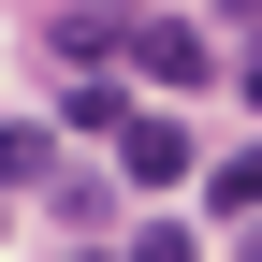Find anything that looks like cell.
I'll list each match as a JSON object with an SVG mask.
<instances>
[{"label": "cell", "instance_id": "obj_1", "mask_svg": "<svg viewBox=\"0 0 262 262\" xmlns=\"http://www.w3.org/2000/svg\"><path fill=\"white\" fill-rule=\"evenodd\" d=\"M131 73L146 88H204V29L189 15H131Z\"/></svg>", "mask_w": 262, "mask_h": 262}, {"label": "cell", "instance_id": "obj_6", "mask_svg": "<svg viewBox=\"0 0 262 262\" xmlns=\"http://www.w3.org/2000/svg\"><path fill=\"white\" fill-rule=\"evenodd\" d=\"M233 262H262V233H248V248H233Z\"/></svg>", "mask_w": 262, "mask_h": 262}, {"label": "cell", "instance_id": "obj_4", "mask_svg": "<svg viewBox=\"0 0 262 262\" xmlns=\"http://www.w3.org/2000/svg\"><path fill=\"white\" fill-rule=\"evenodd\" d=\"M29 175H58V131H44V117H15V131H0V189H29Z\"/></svg>", "mask_w": 262, "mask_h": 262}, {"label": "cell", "instance_id": "obj_3", "mask_svg": "<svg viewBox=\"0 0 262 262\" xmlns=\"http://www.w3.org/2000/svg\"><path fill=\"white\" fill-rule=\"evenodd\" d=\"M204 204H219V219H262V146H233V160H204Z\"/></svg>", "mask_w": 262, "mask_h": 262}, {"label": "cell", "instance_id": "obj_5", "mask_svg": "<svg viewBox=\"0 0 262 262\" xmlns=\"http://www.w3.org/2000/svg\"><path fill=\"white\" fill-rule=\"evenodd\" d=\"M131 262H204V248H189V233H131Z\"/></svg>", "mask_w": 262, "mask_h": 262}, {"label": "cell", "instance_id": "obj_7", "mask_svg": "<svg viewBox=\"0 0 262 262\" xmlns=\"http://www.w3.org/2000/svg\"><path fill=\"white\" fill-rule=\"evenodd\" d=\"M248 102H262V73H248Z\"/></svg>", "mask_w": 262, "mask_h": 262}, {"label": "cell", "instance_id": "obj_2", "mask_svg": "<svg viewBox=\"0 0 262 262\" xmlns=\"http://www.w3.org/2000/svg\"><path fill=\"white\" fill-rule=\"evenodd\" d=\"M117 175H131V189H175V175H189V117H146V102H131V131H117Z\"/></svg>", "mask_w": 262, "mask_h": 262}]
</instances>
